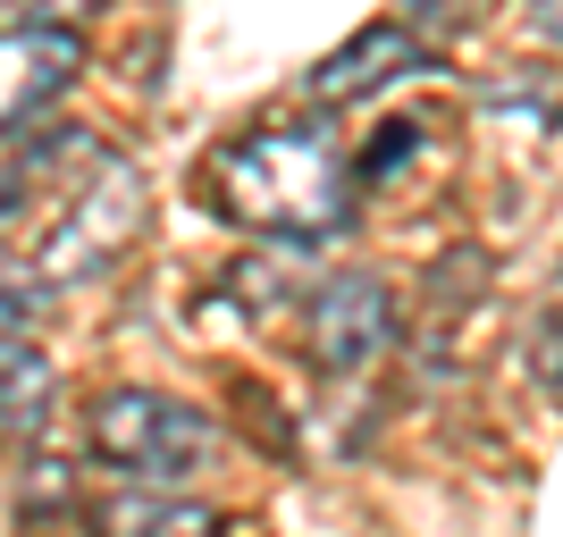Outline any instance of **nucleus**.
I'll list each match as a JSON object with an SVG mask.
<instances>
[{
    "instance_id": "obj_1",
    "label": "nucleus",
    "mask_w": 563,
    "mask_h": 537,
    "mask_svg": "<svg viewBox=\"0 0 563 537\" xmlns=\"http://www.w3.org/2000/svg\"><path fill=\"white\" fill-rule=\"evenodd\" d=\"M211 202L235 227L303 244V235L345 227L353 168L320 126H253V135H235L211 160Z\"/></svg>"
},
{
    "instance_id": "obj_2",
    "label": "nucleus",
    "mask_w": 563,
    "mask_h": 537,
    "mask_svg": "<svg viewBox=\"0 0 563 537\" xmlns=\"http://www.w3.org/2000/svg\"><path fill=\"white\" fill-rule=\"evenodd\" d=\"M93 454L126 479H186L211 454V421L177 395H152V387H118L93 403Z\"/></svg>"
},
{
    "instance_id": "obj_3",
    "label": "nucleus",
    "mask_w": 563,
    "mask_h": 537,
    "mask_svg": "<svg viewBox=\"0 0 563 537\" xmlns=\"http://www.w3.org/2000/svg\"><path fill=\"white\" fill-rule=\"evenodd\" d=\"M135 227H143V177L126 160H101L93 186L76 193L68 211H59V227L34 244V253H43V278L59 286V278H93V269H110V260L135 244Z\"/></svg>"
},
{
    "instance_id": "obj_4",
    "label": "nucleus",
    "mask_w": 563,
    "mask_h": 537,
    "mask_svg": "<svg viewBox=\"0 0 563 537\" xmlns=\"http://www.w3.org/2000/svg\"><path fill=\"white\" fill-rule=\"evenodd\" d=\"M110 160L85 126H59V135H34L18 152V160L0 168V235H34L43 244L51 227H59V211H68L76 193L93 186V168Z\"/></svg>"
},
{
    "instance_id": "obj_5",
    "label": "nucleus",
    "mask_w": 563,
    "mask_h": 537,
    "mask_svg": "<svg viewBox=\"0 0 563 537\" xmlns=\"http://www.w3.org/2000/svg\"><path fill=\"white\" fill-rule=\"evenodd\" d=\"M387 345H396V294H387V278L345 269V278L320 286V303H311V361L320 370L353 378V370H371Z\"/></svg>"
},
{
    "instance_id": "obj_6",
    "label": "nucleus",
    "mask_w": 563,
    "mask_h": 537,
    "mask_svg": "<svg viewBox=\"0 0 563 537\" xmlns=\"http://www.w3.org/2000/svg\"><path fill=\"white\" fill-rule=\"evenodd\" d=\"M76 68H85L76 25H9L0 34V135L25 126L51 93H68Z\"/></svg>"
},
{
    "instance_id": "obj_7",
    "label": "nucleus",
    "mask_w": 563,
    "mask_h": 537,
    "mask_svg": "<svg viewBox=\"0 0 563 537\" xmlns=\"http://www.w3.org/2000/svg\"><path fill=\"white\" fill-rule=\"evenodd\" d=\"M404 68H421V43H412V25L378 18V25H362L345 51H329V59L303 76V93L336 110V101H362V93H378V85H396Z\"/></svg>"
},
{
    "instance_id": "obj_8",
    "label": "nucleus",
    "mask_w": 563,
    "mask_h": 537,
    "mask_svg": "<svg viewBox=\"0 0 563 537\" xmlns=\"http://www.w3.org/2000/svg\"><path fill=\"white\" fill-rule=\"evenodd\" d=\"M51 395H59V378H51L43 345H25V336H0V445L34 437L51 421Z\"/></svg>"
},
{
    "instance_id": "obj_9",
    "label": "nucleus",
    "mask_w": 563,
    "mask_h": 537,
    "mask_svg": "<svg viewBox=\"0 0 563 537\" xmlns=\"http://www.w3.org/2000/svg\"><path fill=\"white\" fill-rule=\"evenodd\" d=\"M101 537H219L211 504H186V495H110L93 513Z\"/></svg>"
},
{
    "instance_id": "obj_10",
    "label": "nucleus",
    "mask_w": 563,
    "mask_h": 537,
    "mask_svg": "<svg viewBox=\"0 0 563 537\" xmlns=\"http://www.w3.org/2000/svg\"><path fill=\"white\" fill-rule=\"evenodd\" d=\"M404 160H412V126H378V152L353 168V186H378V177H387V168H404Z\"/></svg>"
},
{
    "instance_id": "obj_11",
    "label": "nucleus",
    "mask_w": 563,
    "mask_h": 537,
    "mask_svg": "<svg viewBox=\"0 0 563 537\" xmlns=\"http://www.w3.org/2000/svg\"><path fill=\"white\" fill-rule=\"evenodd\" d=\"M25 25H76V18H93L101 0H9Z\"/></svg>"
},
{
    "instance_id": "obj_12",
    "label": "nucleus",
    "mask_w": 563,
    "mask_h": 537,
    "mask_svg": "<svg viewBox=\"0 0 563 537\" xmlns=\"http://www.w3.org/2000/svg\"><path fill=\"white\" fill-rule=\"evenodd\" d=\"M539 378L563 387V311H547V327H539Z\"/></svg>"
},
{
    "instance_id": "obj_13",
    "label": "nucleus",
    "mask_w": 563,
    "mask_h": 537,
    "mask_svg": "<svg viewBox=\"0 0 563 537\" xmlns=\"http://www.w3.org/2000/svg\"><path fill=\"white\" fill-rule=\"evenodd\" d=\"M530 18H539L547 34H555V43H563V0H530Z\"/></svg>"
}]
</instances>
